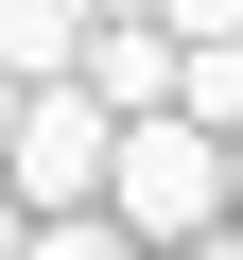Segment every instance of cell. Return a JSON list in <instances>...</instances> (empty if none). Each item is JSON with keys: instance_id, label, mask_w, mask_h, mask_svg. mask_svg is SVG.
<instances>
[{"instance_id": "obj_2", "label": "cell", "mask_w": 243, "mask_h": 260, "mask_svg": "<svg viewBox=\"0 0 243 260\" xmlns=\"http://www.w3.org/2000/svg\"><path fill=\"white\" fill-rule=\"evenodd\" d=\"M0 191H18V208H87V191H104V104H87L70 70L18 87V121H0Z\"/></svg>"}, {"instance_id": "obj_1", "label": "cell", "mask_w": 243, "mask_h": 260, "mask_svg": "<svg viewBox=\"0 0 243 260\" xmlns=\"http://www.w3.org/2000/svg\"><path fill=\"white\" fill-rule=\"evenodd\" d=\"M104 208L139 225V243H191V225L226 208V139H208L191 104H122V121H104Z\"/></svg>"}, {"instance_id": "obj_6", "label": "cell", "mask_w": 243, "mask_h": 260, "mask_svg": "<svg viewBox=\"0 0 243 260\" xmlns=\"http://www.w3.org/2000/svg\"><path fill=\"white\" fill-rule=\"evenodd\" d=\"M226 225H243V121H226Z\"/></svg>"}, {"instance_id": "obj_3", "label": "cell", "mask_w": 243, "mask_h": 260, "mask_svg": "<svg viewBox=\"0 0 243 260\" xmlns=\"http://www.w3.org/2000/svg\"><path fill=\"white\" fill-rule=\"evenodd\" d=\"M18 260H157V243H139V225L87 191V208H35V225H18Z\"/></svg>"}, {"instance_id": "obj_7", "label": "cell", "mask_w": 243, "mask_h": 260, "mask_svg": "<svg viewBox=\"0 0 243 260\" xmlns=\"http://www.w3.org/2000/svg\"><path fill=\"white\" fill-rule=\"evenodd\" d=\"M18 225H35V208H18V191H0V260H18Z\"/></svg>"}, {"instance_id": "obj_4", "label": "cell", "mask_w": 243, "mask_h": 260, "mask_svg": "<svg viewBox=\"0 0 243 260\" xmlns=\"http://www.w3.org/2000/svg\"><path fill=\"white\" fill-rule=\"evenodd\" d=\"M70 35H87V0H0V70H18V87L70 70Z\"/></svg>"}, {"instance_id": "obj_5", "label": "cell", "mask_w": 243, "mask_h": 260, "mask_svg": "<svg viewBox=\"0 0 243 260\" xmlns=\"http://www.w3.org/2000/svg\"><path fill=\"white\" fill-rule=\"evenodd\" d=\"M157 260H243V225H226V208H208V225H191V243H157Z\"/></svg>"}]
</instances>
